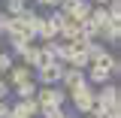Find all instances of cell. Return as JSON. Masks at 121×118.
<instances>
[{
  "mask_svg": "<svg viewBox=\"0 0 121 118\" xmlns=\"http://www.w3.org/2000/svg\"><path fill=\"white\" fill-rule=\"evenodd\" d=\"M0 79H3V73H0Z\"/></svg>",
  "mask_w": 121,
  "mask_h": 118,
  "instance_id": "26",
  "label": "cell"
},
{
  "mask_svg": "<svg viewBox=\"0 0 121 118\" xmlns=\"http://www.w3.org/2000/svg\"><path fill=\"white\" fill-rule=\"evenodd\" d=\"M64 118H79L76 112H70V109H64Z\"/></svg>",
  "mask_w": 121,
  "mask_h": 118,
  "instance_id": "23",
  "label": "cell"
},
{
  "mask_svg": "<svg viewBox=\"0 0 121 118\" xmlns=\"http://www.w3.org/2000/svg\"><path fill=\"white\" fill-rule=\"evenodd\" d=\"M100 39H106L109 45H118L121 43V21H109L100 27Z\"/></svg>",
  "mask_w": 121,
  "mask_h": 118,
  "instance_id": "12",
  "label": "cell"
},
{
  "mask_svg": "<svg viewBox=\"0 0 121 118\" xmlns=\"http://www.w3.org/2000/svg\"><path fill=\"white\" fill-rule=\"evenodd\" d=\"M6 118H24V115H18L15 109H9V115H6Z\"/></svg>",
  "mask_w": 121,
  "mask_h": 118,
  "instance_id": "24",
  "label": "cell"
},
{
  "mask_svg": "<svg viewBox=\"0 0 121 118\" xmlns=\"http://www.w3.org/2000/svg\"><path fill=\"white\" fill-rule=\"evenodd\" d=\"M60 73H64V64L60 61H48V64H43V67L33 70V82L36 85H58Z\"/></svg>",
  "mask_w": 121,
  "mask_h": 118,
  "instance_id": "4",
  "label": "cell"
},
{
  "mask_svg": "<svg viewBox=\"0 0 121 118\" xmlns=\"http://www.w3.org/2000/svg\"><path fill=\"white\" fill-rule=\"evenodd\" d=\"M67 100L73 103V112L79 118L88 115L91 109H94V85L85 82V85H79V88H70V91H67Z\"/></svg>",
  "mask_w": 121,
  "mask_h": 118,
  "instance_id": "1",
  "label": "cell"
},
{
  "mask_svg": "<svg viewBox=\"0 0 121 118\" xmlns=\"http://www.w3.org/2000/svg\"><path fill=\"white\" fill-rule=\"evenodd\" d=\"M106 67H109V76H112V82L121 76V61L115 58V55H109V61H106Z\"/></svg>",
  "mask_w": 121,
  "mask_h": 118,
  "instance_id": "16",
  "label": "cell"
},
{
  "mask_svg": "<svg viewBox=\"0 0 121 118\" xmlns=\"http://www.w3.org/2000/svg\"><path fill=\"white\" fill-rule=\"evenodd\" d=\"M33 100L39 103V109H48V106H64L67 103V88L60 85H39Z\"/></svg>",
  "mask_w": 121,
  "mask_h": 118,
  "instance_id": "2",
  "label": "cell"
},
{
  "mask_svg": "<svg viewBox=\"0 0 121 118\" xmlns=\"http://www.w3.org/2000/svg\"><path fill=\"white\" fill-rule=\"evenodd\" d=\"M9 109H12V100H0V118L9 115Z\"/></svg>",
  "mask_w": 121,
  "mask_h": 118,
  "instance_id": "20",
  "label": "cell"
},
{
  "mask_svg": "<svg viewBox=\"0 0 121 118\" xmlns=\"http://www.w3.org/2000/svg\"><path fill=\"white\" fill-rule=\"evenodd\" d=\"M18 18H21V24H24V30H27L30 36H36V30H39V24H43V15L39 12H33V9H24V12L18 15Z\"/></svg>",
  "mask_w": 121,
  "mask_h": 118,
  "instance_id": "10",
  "label": "cell"
},
{
  "mask_svg": "<svg viewBox=\"0 0 121 118\" xmlns=\"http://www.w3.org/2000/svg\"><path fill=\"white\" fill-rule=\"evenodd\" d=\"M106 61H109V58H106ZM106 61H103V64H88V67H85V79H88V85H106V82H112Z\"/></svg>",
  "mask_w": 121,
  "mask_h": 118,
  "instance_id": "6",
  "label": "cell"
},
{
  "mask_svg": "<svg viewBox=\"0 0 121 118\" xmlns=\"http://www.w3.org/2000/svg\"><path fill=\"white\" fill-rule=\"evenodd\" d=\"M12 109L18 115H24V118H39V103L33 97L30 100H12Z\"/></svg>",
  "mask_w": 121,
  "mask_h": 118,
  "instance_id": "11",
  "label": "cell"
},
{
  "mask_svg": "<svg viewBox=\"0 0 121 118\" xmlns=\"http://www.w3.org/2000/svg\"><path fill=\"white\" fill-rule=\"evenodd\" d=\"M85 58H88V64H103V61L109 58L103 39H91V43L85 45Z\"/></svg>",
  "mask_w": 121,
  "mask_h": 118,
  "instance_id": "9",
  "label": "cell"
},
{
  "mask_svg": "<svg viewBox=\"0 0 121 118\" xmlns=\"http://www.w3.org/2000/svg\"><path fill=\"white\" fill-rule=\"evenodd\" d=\"M109 0H91V6H106Z\"/></svg>",
  "mask_w": 121,
  "mask_h": 118,
  "instance_id": "22",
  "label": "cell"
},
{
  "mask_svg": "<svg viewBox=\"0 0 121 118\" xmlns=\"http://www.w3.org/2000/svg\"><path fill=\"white\" fill-rule=\"evenodd\" d=\"M24 9H27V0H6L3 3V12L6 15H21Z\"/></svg>",
  "mask_w": 121,
  "mask_h": 118,
  "instance_id": "14",
  "label": "cell"
},
{
  "mask_svg": "<svg viewBox=\"0 0 121 118\" xmlns=\"http://www.w3.org/2000/svg\"><path fill=\"white\" fill-rule=\"evenodd\" d=\"M6 21H9V15H6V12H0V36L6 33Z\"/></svg>",
  "mask_w": 121,
  "mask_h": 118,
  "instance_id": "21",
  "label": "cell"
},
{
  "mask_svg": "<svg viewBox=\"0 0 121 118\" xmlns=\"http://www.w3.org/2000/svg\"><path fill=\"white\" fill-rule=\"evenodd\" d=\"M88 79H85V70H79V67H64V73H60V88H79V85H85Z\"/></svg>",
  "mask_w": 121,
  "mask_h": 118,
  "instance_id": "7",
  "label": "cell"
},
{
  "mask_svg": "<svg viewBox=\"0 0 121 118\" xmlns=\"http://www.w3.org/2000/svg\"><path fill=\"white\" fill-rule=\"evenodd\" d=\"M39 118H64V106H48V109H39Z\"/></svg>",
  "mask_w": 121,
  "mask_h": 118,
  "instance_id": "17",
  "label": "cell"
},
{
  "mask_svg": "<svg viewBox=\"0 0 121 118\" xmlns=\"http://www.w3.org/2000/svg\"><path fill=\"white\" fill-rule=\"evenodd\" d=\"M33 3H36V6H43V9H58L64 0H33Z\"/></svg>",
  "mask_w": 121,
  "mask_h": 118,
  "instance_id": "19",
  "label": "cell"
},
{
  "mask_svg": "<svg viewBox=\"0 0 121 118\" xmlns=\"http://www.w3.org/2000/svg\"><path fill=\"white\" fill-rule=\"evenodd\" d=\"M60 9L67 12V18H73V21L82 24V21L91 15V0H64V3H60Z\"/></svg>",
  "mask_w": 121,
  "mask_h": 118,
  "instance_id": "5",
  "label": "cell"
},
{
  "mask_svg": "<svg viewBox=\"0 0 121 118\" xmlns=\"http://www.w3.org/2000/svg\"><path fill=\"white\" fill-rule=\"evenodd\" d=\"M3 39H6V52H9V55H12L15 61L21 58V55H24V52H27L30 45H36V39H33V36H3Z\"/></svg>",
  "mask_w": 121,
  "mask_h": 118,
  "instance_id": "8",
  "label": "cell"
},
{
  "mask_svg": "<svg viewBox=\"0 0 121 118\" xmlns=\"http://www.w3.org/2000/svg\"><path fill=\"white\" fill-rule=\"evenodd\" d=\"M12 64H15V58L9 55V52H6V48H3V52H0V73H6Z\"/></svg>",
  "mask_w": 121,
  "mask_h": 118,
  "instance_id": "18",
  "label": "cell"
},
{
  "mask_svg": "<svg viewBox=\"0 0 121 118\" xmlns=\"http://www.w3.org/2000/svg\"><path fill=\"white\" fill-rule=\"evenodd\" d=\"M82 118H94V115H82Z\"/></svg>",
  "mask_w": 121,
  "mask_h": 118,
  "instance_id": "25",
  "label": "cell"
},
{
  "mask_svg": "<svg viewBox=\"0 0 121 118\" xmlns=\"http://www.w3.org/2000/svg\"><path fill=\"white\" fill-rule=\"evenodd\" d=\"M36 82L33 79H27V82H21V85H12V94H15V100H30L33 94H36Z\"/></svg>",
  "mask_w": 121,
  "mask_h": 118,
  "instance_id": "13",
  "label": "cell"
},
{
  "mask_svg": "<svg viewBox=\"0 0 121 118\" xmlns=\"http://www.w3.org/2000/svg\"><path fill=\"white\" fill-rule=\"evenodd\" d=\"M94 103L103 106V109H121V91L115 82H106V85H97L94 88Z\"/></svg>",
  "mask_w": 121,
  "mask_h": 118,
  "instance_id": "3",
  "label": "cell"
},
{
  "mask_svg": "<svg viewBox=\"0 0 121 118\" xmlns=\"http://www.w3.org/2000/svg\"><path fill=\"white\" fill-rule=\"evenodd\" d=\"M106 12H109V21H121V0H109Z\"/></svg>",
  "mask_w": 121,
  "mask_h": 118,
  "instance_id": "15",
  "label": "cell"
}]
</instances>
